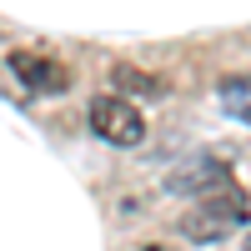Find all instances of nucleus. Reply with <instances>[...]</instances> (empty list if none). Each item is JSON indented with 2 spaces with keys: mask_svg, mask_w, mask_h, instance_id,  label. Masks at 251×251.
Instances as JSON below:
<instances>
[{
  "mask_svg": "<svg viewBox=\"0 0 251 251\" xmlns=\"http://www.w3.org/2000/svg\"><path fill=\"white\" fill-rule=\"evenodd\" d=\"M241 221H246V196L226 186V191H211V201H201L181 221V231H186V241H226Z\"/></svg>",
  "mask_w": 251,
  "mask_h": 251,
  "instance_id": "1",
  "label": "nucleus"
},
{
  "mask_svg": "<svg viewBox=\"0 0 251 251\" xmlns=\"http://www.w3.org/2000/svg\"><path fill=\"white\" fill-rule=\"evenodd\" d=\"M91 131L106 141V146L131 151V146L146 141V121H141V111H136L126 96H96V100H91Z\"/></svg>",
  "mask_w": 251,
  "mask_h": 251,
  "instance_id": "2",
  "label": "nucleus"
},
{
  "mask_svg": "<svg viewBox=\"0 0 251 251\" xmlns=\"http://www.w3.org/2000/svg\"><path fill=\"white\" fill-rule=\"evenodd\" d=\"M10 71L25 80L30 91H66V71L55 66L50 55H30V50H15L10 55Z\"/></svg>",
  "mask_w": 251,
  "mask_h": 251,
  "instance_id": "3",
  "label": "nucleus"
},
{
  "mask_svg": "<svg viewBox=\"0 0 251 251\" xmlns=\"http://www.w3.org/2000/svg\"><path fill=\"white\" fill-rule=\"evenodd\" d=\"M216 96H221V106L231 111L236 121L251 126V75H226L221 86H216Z\"/></svg>",
  "mask_w": 251,
  "mask_h": 251,
  "instance_id": "4",
  "label": "nucleus"
},
{
  "mask_svg": "<svg viewBox=\"0 0 251 251\" xmlns=\"http://www.w3.org/2000/svg\"><path fill=\"white\" fill-rule=\"evenodd\" d=\"M116 86H136V91H161L156 80H146V75H136V71H126V66H116Z\"/></svg>",
  "mask_w": 251,
  "mask_h": 251,
  "instance_id": "5",
  "label": "nucleus"
}]
</instances>
